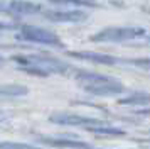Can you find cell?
Instances as JSON below:
<instances>
[{
  "mask_svg": "<svg viewBox=\"0 0 150 149\" xmlns=\"http://www.w3.org/2000/svg\"><path fill=\"white\" fill-rule=\"evenodd\" d=\"M76 78L81 83L83 90H86L91 95L98 97H110V95H120L125 92V87L111 76L98 73H89V71H78Z\"/></svg>",
  "mask_w": 150,
  "mask_h": 149,
  "instance_id": "cell-1",
  "label": "cell"
},
{
  "mask_svg": "<svg viewBox=\"0 0 150 149\" xmlns=\"http://www.w3.org/2000/svg\"><path fill=\"white\" fill-rule=\"evenodd\" d=\"M145 34L142 27H105L98 34L91 36L95 42H122L128 39H137Z\"/></svg>",
  "mask_w": 150,
  "mask_h": 149,
  "instance_id": "cell-2",
  "label": "cell"
},
{
  "mask_svg": "<svg viewBox=\"0 0 150 149\" xmlns=\"http://www.w3.org/2000/svg\"><path fill=\"white\" fill-rule=\"evenodd\" d=\"M17 37L22 39V41H29V42H37V44H47V46L62 47L61 39H59L54 32H51L47 29H42V27L24 26Z\"/></svg>",
  "mask_w": 150,
  "mask_h": 149,
  "instance_id": "cell-3",
  "label": "cell"
},
{
  "mask_svg": "<svg viewBox=\"0 0 150 149\" xmlns=\"http://www.w3.org/2000/svg\"><path fill=\"white\" fill-rule=\"evenodd\" d=\"M49 120L59 124V125H79V127H96V125H105L108 122L100 120V119H93V117H84V115H76V114H64V112H57L49 117Z\"/></svg>",
  "mask_w": 150,
  "mask_h": 149,
  "instance_id": "cell-4",
  "label": "cell"
},
{
  "mask_svg": "<svg viewBox=\"0 0 150 149\" xmlns=\"http://www.w3.org/2000/svg\"><path fill=\"white\" fill-rule=\"evenodd\" d=\"M30 63H34V64H39L41 68H44L46 71L49 73H66L68 71V64L66 63H62V61L56 59L52 56H46V54H30V56H25Z\"/></svg>",
  "mask_w": 150,
  "mask_h": 149,
  "instance_id": "cell-5",
  "label": "cell"
},
{
  "mask_svg": "<svg viewBox=\"0 0 150 149\" xmlns=\"http://www.w3.org/2000/svg\"><path fill=\"white\" fill-rule=\"evenodd\" d=\"M44 17L52 22H83L88 15L81 10H49Z\"/></svg>",
  "mask_w": 150,
  "mask_h": 149,
  "instance_id": "cell-6",
  "label": "cell"
},
{
  "mask_svg": "<svg viewBox=\"0 0 150 149\" xmlns=\"http://www.w3.org/2000/svg\"><path fill=\"white\" fill-rule=\"evenodd\" d=\"M68 54L73 56V58H78V59L96 63V64H115V63H118V59L113 58V56L100 54V53H91V51H71V53H68Z\"/></svg>",
  "mask_w": 150,
  "mask_h": 149,
  "instance_id": "cell-7",
  "label": "cell"
},
{
  "mask_svg": "<svg viewBox=\"0 0 150 149\" xmlns=\"http://www.w3.org/2000/svg\"><path fill=\"white\" fill-rule=\"evenodd\" d=\"M8 10L19 15H32V14H39L42 7L39 4H34L30 0H12L8 4Z\"/></svg>",
  "mask_w": 150,
  "mask_h": 149,
  "instance_id": "cell-8",
  "label": "cell"
},
{
  "mask_svg": "<svg viewBox=\"0 0 150 149\" xmlns=\"http://www.w3.org/2000/svg\"><path fill=\"white\" fill-rule=\"evenodd\" d=\"M41 142L54 148H73V149H93L89 144L81 141H71V139H49V137H41Z\"/></svg>",
  "mask_w": 150,
  "mask_h": 149,
  "instance_id": "cell-9",
  "label": "cell"
},
{
  "mask_svg": "<svg viewBox=\"0 0 150 149\" xmlns=\"http://www.w3.org/2000/svg\"><path fill=\"white\" fill-rule=\"evenodd\" d=\"M118 103H120V105H149L150 103V93L137 92V93H132L130 97L120 98Z\"/></svg>",
  "mask_w": 150,
  "mask_h": 149,
  "instance_id": "cell-10",
  "label": "cell"
},
{
  "mask_svg": "<svg viewBox=\"0 0 150 149\" xmlns=\"http://www.w3.org/2000/svg\"><path fill=\"white\" fill-rule=\"evenodd\" d=\"M2 97H22V95H27L29 90L27 87H24V85H4L2 87Z\"/></svg>",
  "mask_w": 150,
  "mask_h": 149,
  "instance_id": "cell-11",
  "label": "cell"
},
{
  "mask_svg": "<svg viewBox=\"0 0 150 149\" xmlns=\"http://www.w3.org/2000/svg\"><path fill=\"white\" fill-rule=\"evenodd\" d=\"M88 130H91L93 134H101V135H125L127 132L122 130V129L116 127H110V125H96V127H89Z\"/></svg>",
  "mask_w": 150,
  "mask_h": 149,
  "instance_id": "cell-12",
  "label": "cell"
},
{
  "mask_svg": "<svg viewBox=\"0 0 150 149\" xmlns=\"http://www.w3.org/2000/svg\"><path fill=\"white\" fill-rule=\"evenodd\" d=\"M0 149H41L32 144H24V142H2Z\"/></svg>",
  "mask_w": 150,
  "mask_h": 149,
  "instance_id": "cell-13",
  "label": "cell"
},
{
  "mask_svg": "<svg viewBox=\"0 0 150 149\" xmlns=\"http://www.w3.org/2000/svg\"><path fill=\"white\" fill-rule=\"evenodd\" d=\"M49 2L61 5H95V2H84V0H49Z\"/></svg>",
  "mask_w": 150,
  "mask_h": 149,
  "instance_id": "cell-14",
  "label": "cell"
},
{
  "mask_svg": "<svg viewBox=\"0 0 150 149\" xmlns=\"http://www.w3.org/2000/svg\"><path fill=\"white\" fill-rule=\"evenodd\" d=\"M130 64H135V66H140L143 69H150V59H130Z\"/></svg>",
  "mask_w": 150,
  "mask_h": 149,
  "instance_id": "cell-15",
  "label": "cell"
},
{
  "mask_svg": "<svg viewBox=\"0 0 150 149\" xmlns=\"http://www.w3.org/2000/svg\"><path fill=\"white\" fill-rule=\"evenodd\" d=\"M84 2H88V0H84Z\"/></svg>",
  "mask_w": 150,
  "mask_h": 149,
  "instance_id": "cell-16",
  "label": "cell"
}]
</instances>
